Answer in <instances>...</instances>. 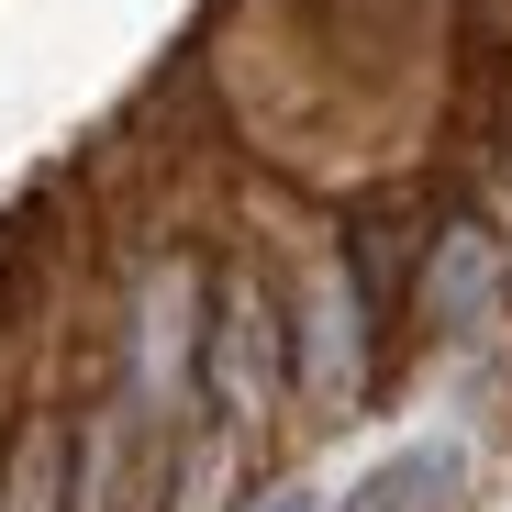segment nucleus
Masks as SVG:
<instances>
[{
  "instance_id": "obj_1",
  "label": "nucleus",
  "mask_w": 512,
  "mask_h": 512,
  "mask_svg": "<svg viewBox=\"0 0 512 512\" xmlns=\"http://www.w3.org/2000/svg\"><path fill=\"white\" fill-rule=\"evenodd\" d=\"M201 390H212V412L234 423V435H256V423L279 412V390H290V346H279V301L256 290L245 268L212 290V312H201Z\"/></svg>"
},
{
  "instance_id": "obj_2",
  "label": "nucleus",
  "mask_w": 512,
  "mask_h": 512,
  "mask_svg": "<svg viewBox=\"0 0 512 512\" xmlns=\"http://www.w3.org/2000/svg\"><path fill=\"white\" fill-rule=\"evenodd\" d=\"M179 390H201V268L156 256L145 290H134V334H123V412L167 423Z\"/></svg>"
},
{
  "instance_id": "obj_3",
  "label": "nucleus",
  "mask_w": 512,
  "mask_h": 512,
  "mask_svg": "<svg viewBox=\"0 0 512 512\" xmlns=\"http://www.w3.org/2000/svg\"><path fill=\"white\" fill-rule=\"evenodd\" d=\"M290 368H301V390L323 412L357 401V379H368V312H357V268H346V256L312 268V290H301V357Z\"/></svg>"
},
{
  "instance_id": "obj_4",
  "label": "nucleus",
  "mask_w": 512,
  "mask_h": 512,
  "mask_svg": "<svg viewBox=\"0 0 512 512\" xmlns=\"http://www.w3.org/2000/svg\"><path fill=\"white\" fill-rule=\"evenodd\" d=\"M501 279H512L501 234H479V223H446V234H435V256H423V323H435V334H468V323L501 301Z\"/></svg>"
},
{
  "instance_id": "obj_5",
  "label": "nucleus",
  "mask_w": 512,
  "mask_h": 512,
  "mask_svg": "<svg viewBox=\"0 0 512 512\" xmlns=\"http://www.w3.org/2000/svg\"><path fill=\"white\" fill-rule=\"evenodd\" d=\"M457 446L446 435H423V446H401V457H379L346 501H334V512H446V490H457Z\"/></svg>"
},
{
  "instance_id": "obj_6",
  "label": "nucleus",
  "mask_w": 512,
  "mask_h": 512,
  "mask_svg": "<svg viewBox=\"0 0 512 512\" xmlns=\"http://www.w3.org/2000/svg\"><path fill=\"white\" fill-rule=\"evenodd\" d=\"M67 501V435L56 423H23L12 468H0V512H56Z\"/></svg>"
}]
</instances>
